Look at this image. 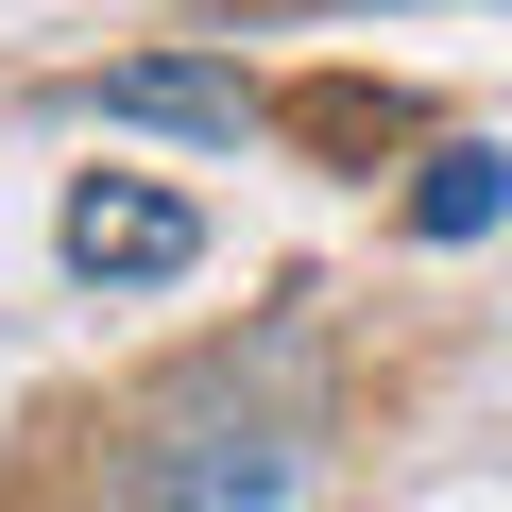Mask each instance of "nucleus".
I'll use <instances>...</instances> for the list:
<instances>
[{
  "instance_id": "nucleus-4",
  "label": "nucleus",
  "mask_w": 512,
  "mask_h": 512,
  "mask_svg": "<svg viewBox=\"0 0 512 512\" xmlns=\"http://www.w3.org/2000/svg\"><path fill=\"white\" fill-rule=\"evenodd\" d=\"M478 222H512V154L495 137H444L427 188H410V239H478Z\"/></svg>"
},
{
  "instance_id": "nucleus-2",
  "label": "nucleus",
  "mask_w": 512,
  "mask_h": 512,
  "mask_svg": "<svg viewBox=\"0 0 512 512\" xmlns=\"http://www.w3.org/2000/svg\"><path fill=\"white\" fill-rule=\"evenodd\" d=\"M188 256H205V222H188L154 171H86V188H69V274H86V291H171Z\"/></svg>"
},
{
  "instance_id": "nucleus-3",
  "label": "nucleus",
  "mask_w": 512,
  "mask_h": 512,
  "mask_svg": "<svg viewBox=\"0 0 512 512\" xmlns=\"http://www.w3.org/2000/svg\"><path fill=\"white\" fill-rule=\"evenodd\" d=\"M86 103H103V120H154V137H239V120H256V86H239V69H205V52H154V69H103Z\"/></svg>"
},
{
  "instance_id": "nucleus-1",
  "label": "nucleus",
  "mask_w": 512,
  "mask_h": 512,
  "mask_svg": "<svg viewBox=\"0 0 512 512\" xmlns=\"http://www.w3.org/2000/svg\"><path fill=\"white\" fill-rule=\"evenodd\" d=\"M137 512H308V410H171L137 461Z\"/></svg>"
}]
</instances>
